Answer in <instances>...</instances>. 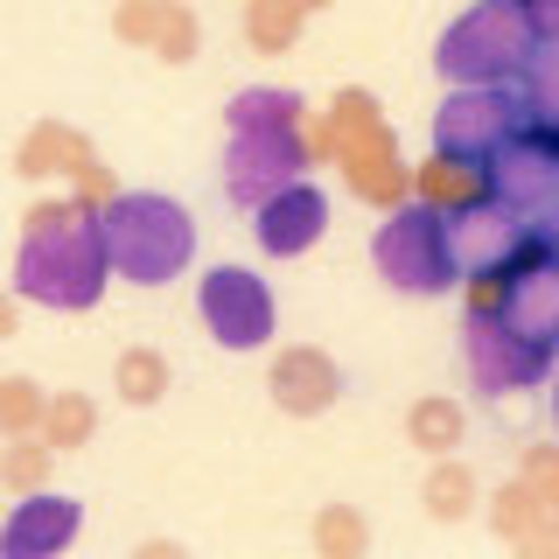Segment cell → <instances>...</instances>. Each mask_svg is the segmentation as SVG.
I'll return each mask as SVG.
<instances>
[{"instance_id":"1","label":"cell","mask_w":559,"mask_h":559,"mask_svg":"<svg viewBox=\"0 0 559 559\" xmlns=\"http://www.w3.org/2000/svg\"><path fill=\"white\" fill-rule=\"evenodd\" d=\"M98 245H105V266L133 287H162L197 259V224H189L182 203L154 197V189H127V197L98 203Z\"/></svg>"},{"instance_id":"2","label":"cell","mask_w":559,"mask_h":559,"mask_svg":"<svg viewBox=\"0 0 559 559\" xmlns=\"http://www.w3.org/2000/svg\"><path fill=\"white\" fill-rule=\"evenodd\" d=\"M105 245H98V217H57L43 224V231L22 238V252H14V294L35 308H92L105 294Z\"/></svg>"},{"instance_id":"3","label":"cell","mask_w":559,"mask_h":559,"mask_svg":"<svg viewBox=\"0 0 559 559\" xmlns=\"http://www.w3.org/2000/svg\"><path fill=\"white\" fill-rule=\"evenodd\" d=\"M538 49H559V43H538L532 22L518 14V0H483V8H468L462 22L441 35L433 63H441V78H454V84H503V78H518Z\"/></svg>"},{"instance_id":"4","label":"cell","mask_w":559,"mask_h":559,"mask_svg":"<svg viewBox=\"0 0 559 559\" xmlns=\"http://www.w3.org/2000/svg\"><path fill=\"white\" fill-rule=\"evenodd\" d=\"M538 112L552 119V105L532 98L518 78H503V84H462V92L441 105V119H433V154H441V168L483 175V162L497 154V140L511 133L518 119H538Z\"/></svg>"},{"instance_id":"5","label":"cell","mask_w":559,"mask_h":559,"mask_svg":"<svg viewBox=\"0 0 559 559\" xmlns=\"http://www.w3.org/2000/svg\"><path fill=\"white\" fill-rule=\"evenodd\" d=\"M441 238H448V259H454V280H497L511 259H524L532 245L552 238V224L538 217H518L511 203H497L483 189V197L454 203L441 217Z\"/></svg>"},{"instance_id":"6","label":"cell","mask_w":559,"mask_h":559,"mask_svg":"<svg viewBox=\"0 0 559 559\" xmlns=\"http://www.w3.org/2000/svg\"><path fill=\"white\" fill-rule=\"evenodd\" d=\"M483 189L497 203H511L518 217L552 224V210H559V127L546 112L518 119V127L497 140V154L483 162Z\"/></svg>"},{"instance_id":"7","label":"cell","mask_w":559,"mask_h":559,"mask_svg":"<svg viewBox=\"0 0 559 559\" xmlns=\"http://www.w3.org/2000/svg\"><path fill=\"white\" fill-rule=\"evenodd\" d=\"M371 259H378V273L392 280L399 294H448V287H462V280H454V259H448V238H441V210L433 203L384 210V224L371 238Z\"/></svg>"},{"instance_id":"8","label":"cell","mask_w":559,"mask_h":559,"mask_svg":"<svg viewBox=\"0 0 559 559\" xmlns=\"http://www.w3.org/2000/svg\"><path fill=\"white\" fill-rule=\"evenodd\" d=\"M462 357H468V378L483 384V392H532V384H546L552 378V343H532V336H518L511 322H503L489 301L468 308V322H462Z\"/></svg>"},{"instance_id":"9","label":"cell","mask_w":559,"mask_h":559,"mask_svg":"<svg viewBox=\"0 0 559 559\" xmlns=\"http://www.w3.org/2000/svg\"><path fill=\"white\" fill-rule=\"evenodd\" d=\"M197 314L224 349H259L273 336V287L252 266H217V273H203Z\"/></svg>"},{"instance_id":"10","label":"cell","mask_w":559,"mask_h":559,"mask_svg":"<svg viewBox=\"0 0 559 559\" xmlns=\"http://www.w3.org/2000/svg\"><path fill=\"white\" fill-rule=\"evenodd\" d=\"M308 168V147L294 127H252V133H231V154H224V197L252 210L259 197H273L280 182Z\"/></svg>"},{"instance_id":"11","label":"cell","mask_w":559,"mask_h":559,"mask_svg":"<svg viewBox=\"0 0 559 559\" xmlns=\"http://www.w3.org/2000/svg\"><path fill=\"white\" fill-rule=\"evenodd\" d=\"M497 280H503V294H497L489 308H497L503 322L518 329V336L552 343V336H559V259H552V238L532 245L524 259H511Z\"/></svg>"},{"instance_id":"12","label":"cell","mask_w":559,"mask_h":559,"mask_svg":"<svg viewBox=\"0 0 559 559\" xmlns=\"http://www.w3.org/2000/svg\"><path fill=\"white\" fill-rule=\"evenodd\" d=\"M84 532V503L57 497V489H22L14 518L0 524V559H49Z\"/></svg>"},{"instance_id":"13","label":"cell","mask_w":559,"mask_h":559,"mask_svg":"<svg viewBox=\"0 0 559 559\" xmlns=\"http://www.w3.org/2000/svg\"><path fill=\"white\" fill-rule=\"evenodd\" d=\"M252 217H259V245H266L273 259H294V252H308V245L329 231V197L294 175V182H280L273 197L252 203Z\"/></svg>"},{"instance_id":"14","label":"cell","mask_w":559,"mask_h":559,"mask_svg":"<svg viewBox=\"0 0 559 559\" xmlns=\"http://www.w3.org/2000/svg\"><path fill=\"white\" fill-rule=\"evenodd\" d=\"M336 392H343V371L322 349H280L273 357V399L287 413H322V406H336Z\"/></svg>"},{"instance_id":"15","label":"cell","mask_w":559,"mask_h":559,"mask_svg":"<svg viewBox=\"0 0 559 559\" xmlns=\"http://www.w3.org/2000/svg\"><path fill=\"white\" fill-rule=\"evenodd\" d=\"M406 433H413V448L448 454L454 441H462V406H454V399H419L413 419H406Z\"/></svg>"},{"instance_id":"16","label":"cell","mask_w":559,"mask_h":559,"mask_svg":"<svg viewBox=\"0 0 559 559\" xmlns=\"http://www.w3.org/2000/svg\"><path fill=\"white\" fill-rule=\"evenodd\" d=\"M162 392H168V357L162 349H127L119 357V399L127 406H154Z\"/></svg>"},{"instance_id":"17","label":"cell","mask_w":559,"mask_h":559,"mask_svg":"<svg viewBox=\"0 0 559 559\" xmlns=\"http://www.w3.org/2000/svg\"><path fill=\"white\" fill-rule=\"evenodd\" d=\"M92 399H78V392H57V399H43V433H49V448H84L92 441Z\"/></svg>"},{"instance_id":"18","label":"cell","mask_w":559,"mask_h":559,"mask_svg":"<svg viewBox=\"0 0 559 559\" xmlns=\"http://www.w3.org/2000/svg\"><path fill=\"white\" fill-rule=\"evenodd\" d=\"M294 112H301V98L294 92H245L231 105V133H252V127H294Z\"/></svg>"},{"instance_id":"19","label":"cell","mask_w":559,"mask_h":559,"mask_svg":"<svg viewBox=\"0 0 559 559\" xmlns=\"http://www.w3.org/2000/svg\"><path fill=\"white\" fill-rule=\"evenodd\" d=\"M468 497H476V483H468L462 462H441V468L427 476V511H433V518H462Z\"/></svg>"},{"instance_id":"20","label":"cell","mask_w":559,"mask_h":559,"mask_svg":"<svg viewBox=\"0 0 559 559\" xmlns=\"http://www.w3.org/2000/svg\"><path fill=\"white\" fill-rule=\"evenodd\" d=\"M43 419V392L35 378H0V433H28Z\"/></svg>"},{"instance_id":"21","label":"cell","mask_w":559,"mask_h":559,"mask_svg":"<svg viewBox=\"0 0 559 559\" xmlns=\"http://www.w3.org/2000/svg\"><path fill=\"white\" fill-rule=\"evenodd\" d=\"M43 468H49V448H35V441L0 448V483H8V489H35V483H43Z\"/></svg>"},{"instance_id":"22","label":"cell","mask_w":559,"mask_h":559,"mask_svg":"<svg viewBox=\"0 0 559 559\" xmlns=\"http://www.w3.org/2000/svg\"><path fill=\"white\" fill-rule=\"evenodd\" d=\"M252 35H259V43H294V8H287V0H259V8H252Z\"/></svg>"},{"instance_id":"23","label":"cell","mask_w":559,"mask_h":559,"mask_svg":"<svg viewBox=\"0 0 559 559\" xmlns=\"http://www.w3.org/2000/svg\"><path fill=\"white\" fill-rule=\"evenodd\" d=\"M314 538H322L329 552H357V546H364V524L349 518V511H329L322 524H314Z\"/></svg>"},{"instance_id":"24","label":"cell","mask_w":559,"mask_h":559,"mask_svg":"<svg viewBox=\"0 0 559 559\" xmlns=\"http://www.w3.org/2000/svg\"><path fill=\"white\" fill-rule=\"evenodd\" d=\"M518 14L532 22L538 43H559V0H518Z\"/></svg>"},{"instance_id":"25","label":"cell","mask_w":559,"mask_h":559,"mask_svg":"<svg viewBox=\"0 0 559 559\" xmlns=\"http://www.w3.org/2000/svg\"><path fill=\"white\" fill-rule=\"evenodd\" d=\"M0 336H14V308L8 301H0Z\"/></svg>"}]
</instances>
